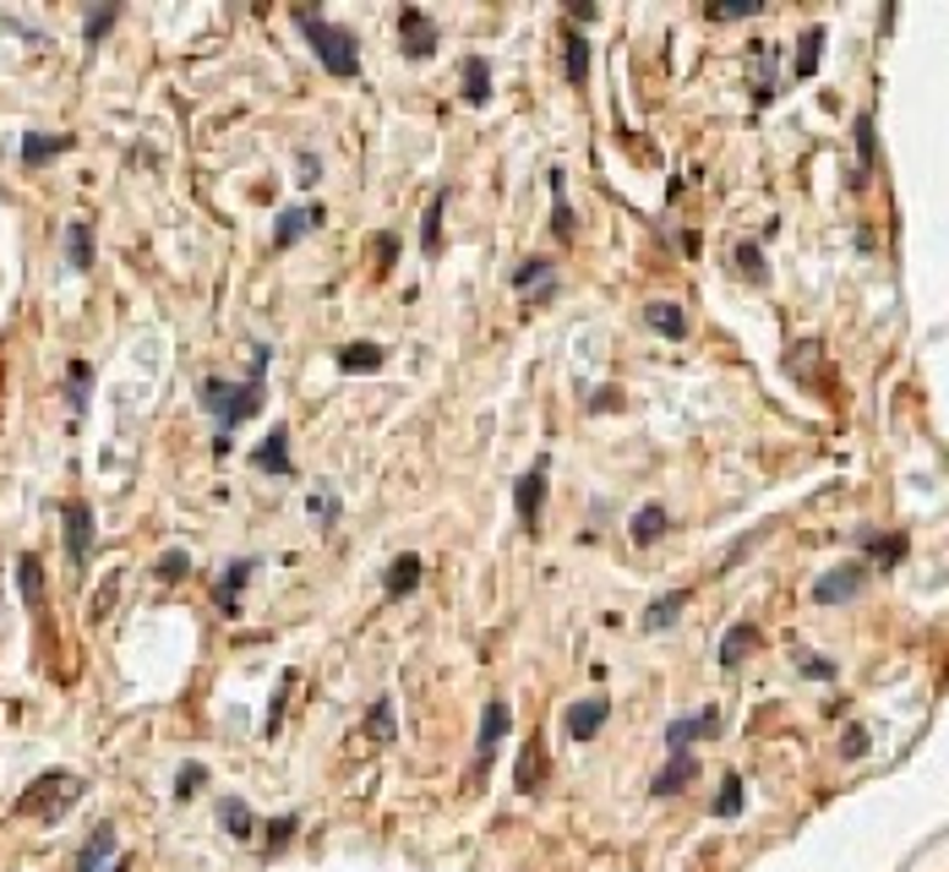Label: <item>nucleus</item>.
<instances>
[{
    "mask_svg": "<svg viewBox=\"0 0 949 872\" xmlns=\"http://www.w3.org/2000/svg\"><path fill=\"white\" fill-rule=\"evenodd\" d=\"M268 365H273V349H268V344H257V349H251V371H246V382L202 376L197 403H202V409L213 414V425H219V443H213V453H230V431H241L246 420H257V414H262V403H268Z\"/></svg>",
    "mask_w": 949,
    "mask_h": 872,
    "instance_id": "obj_1",
    "label": "nucleus"
},
{
    "mask_svg": "<svg viewBox=\"0 0 949 872\" xmlns=\"http://www.w3.org/2000/svg\"><path fill=\"white\" fill-rule=\"evenodd\" d=\"M289 17H295V28L306 34V45H311V55H317V66H322L328 77H338V83L360 77V45H355L349 28L328 23V17L311 12V7H295Z\"/></svg>",
    "mask_w": 949,
    "mask_h": 872,
    "instance_id": "obj_2",
    "label": "nucleus"
},
{
    "mask_svg": "<svg viewBox=\"0 0 949 872\" xmlns=\"http://www.w3.org/2000/svg\"><path fill=\"white\" fill-rule=\"evenodd\" d=\"M77 796H83V780H77V774H66V769H56V774H39V780L23 790L17 812H23V818H50V823H56V818H61V812L77 801Z\"/></svg>",
    "mask_w": 949,
    "mask_h": 872,
    "instance_id": "obj_3",
    "label": "nucleus"
},
{
    "mask_svg": "<svg viewBox=\"0 0 949 872\" xmlns=\"http://www.w3.org/2000/svg\"><path fill=\"white\" fill-rule=\"evenodd\" d=\"M508 731H514V703H508V698H486V709H481V736H474L469 785H481V780H486V769H492L497 747L508 742Z\"/></svg>",
    "mask_w": 949,
    "mask_h": 872,
    "instance_id": "obj_4",
    "label": "nucleus"
},
{
    "mask_svg": "<svg viewBox=\"0 0 949 872\" xmlns=\"http://www.w3.org/2000/svg\"><path fill=\"white\" fill-rule=\"evenodd\" d=\"M867 578H873V568L862 557H846L840 568H824L813 578V606H851L867 595Z\"/></svg>",
    "mask_w": 949,
    "mask_h": 872,
    "instance_id": "obj_5",
    "label": "nucleus"
},
{
    "mask_svg": "<svg viewBox=\"0 0 949 872\" xmlns=\"http://www.w3.org/2000/svg\"><path fill=\"white\" fill-rule=\"evenodd\" d=\"M546 475H552V459L541 453L519 481H514V508H519V524L535 535L541 530V513H546Z\"/></svg>",
    "mask_w": 949,
    "mask_h": 872,
    "instance_id": "obj_6",
    "label": "nucleus"
},
{
    "mask_svg": "<svg viewBox=\"0 0 949 872\" xmlns=\"http://www.w3.org/2000/svg\"><path fill=\"white\" fill-rule=\"evenodd\" d=\"M436 45H442L436 17H431V12H420V7H404V12H398V50H404L409 61H431V55H436Z\"/></svg>",
    "mask_w": 949,
    "mask_h": 872,
    "instance_id": "obj_7",
    "label": "nucleus"
},
{
    "mask_svg": "<svg viewBox=\"0 0 949 872\" xmlns=\"http://www.w3.org/2000/svg\"><path fill=\"white\" fill-rule=\"evenodd\" d=\"M780 99V45L753 39V110H769Z\"/></svg>",
    "mask_w": 949,
    "mask_h": 872,
    "instance_id": "obj_8",
    "label": "nucleus"
},
{
    "mask_svg": "<svg viewBox=\"0 0 949 872\" xmlns=\"http://www.w3.org/2000/svg\"><path fill=\"white\" fill-rule=\"evenodd\" d=\"M322 202H295V208H284L279 219H273V251H289V246H300L311 229H322Z\"/></svg>",
    "mask_w": 949,
    "mask_h": 872,
    "instance_id": "obj_9",
    "label": "nucleus"
},
{
    "mask_svg": "<svg viewBox=\"0 0 949 872\" xmlns=\"http://www.w3.org/2000/svg\"><path fill=\"white\" fill-rule=\"evenodd\" d=\"M61 524H66V562L83 573L88 557H94V508L88 502H66L61 508Z\"/></svg>",
    "mask_w": 949,
    "mask_h": 872,
    "instance_id": "obj_10",
    "label": "nucleus"
},
{
    "mask_svg": "<svg viewBox=\"0 0 949 872\" xmlns=\"http://www.w3.org/2000/svg\"><path fill=\"white\" fill-rule=\"evenodd\" d=\"M606 720H612V698H606V693L579 698V703H568V714H563V725H568V736H574V742H595Z\"/></svg>",
    "mask_w": 949,
    "mask_h": 872,
    "instance_id": "obj_11",
    "label": "nucleus"
},
{
    "mask_svg": "<svg viewBox=\"0 0 949 872\" xmlns=\"http://www.w3.org/2000/svg\"><path fill=\"white\" fill-rule=\"evenodd\" d=\"M251 470H262V475H273V481H289V475H295V459H289V425H273V431L262 436V448L251 453Z\"/></svg>",
    "mask_w": 949,
    "mask_h": 872,
    "instance_id": "obj_12",
    "label": "nucleus"
},
{
    "mask_svg": "<svg viewBox=\"0 0 949 872\" xmlns=\"http://www.w3.org/2000/svg\"><path fill=\"white\" fill-rule=\"evenodd\" d=\"M251 573H257V557H235V562L219 573V584H213V606H219L224 616H241V595H246Z\"/></svg>",
    "mask_w": 949,
    "mask_h": 872,
    "instance_id": "obj_13",
    "label": "nucleus"
},
{
    "mask_svg": "<svg viewBox=\"0 0 949 872\" xmlns=\"http://www.w3.org/2000/svg\"><path fill=\"white\" fill-rule=\"evenodd\" d=\"M851 137H856V175H851V186L862 191L867 175H873V164H878V121H873V110H856Z\"/></svg>",
    "mask_w": 949,
    "mask_h": 872,
    "instance_id": "obj_14",
    "label": "nucleus"
},
{
    "mask_svg": "<svg viewBox=\"0 0 949 872\" xmlns=\"http://www.w3.org/2000/svg\"><path fill=\"white\" fill-rule=\"evenodd\" d=\"M856 546L873 557L867 568H884V573H889V568H900V562H905V551H911V540H905L900 530H895V535H878V530H867V524L856 530Z\"/></svg>",
    "mask_w": 949,
    "mask_h": 872,
    "instance_id": "obj_15",
    "label": "nucleus"
},
{
    "mask_svg": "<svg viewBox=\"0 0 949 872\" xmlns=\"http://www.w3.org/2000/svg\"><path fill=\"white\" fill-rule=\"evenodd\" d=\"M764 644V633L753 627V622H731L726 627V638H720V649H715V660H720V671H737L753 649Z\"/></svg>",
    "mask_w": 949,
    "mask_h": 872,
    "instance_id": "obj_16",
    "label": "nucleus"
},
{
    "mask_svg": "<svg viewBox=\"0 0 949 872\" xmlns=\"http://www.w3.org/2000/svg\"><path fill=\"white\" fill-rule=\"evenodd\" d=\"M458 83H464V104H474V110L492 104V61L486 55H464Z\"/></svg>",
    "mask_w": 949,
    "mask_h": 872,
    "instance_id": "obj_17",
    "label": "nucleus"
},
{
    "mask_svg": "<svg viewBox=\"0 0 949 872\" xmlns=\"http://www.w3.org/2000/svg\"><path fill=\"white\" fill-rule=\"evenodd\" d=\"M420 568H426V562H420L415 551L393 557V562L382 568V595H387V600H404V595H415V589H420Z\"/></svg>",
    "mask_w": 949,
    "mask_h": 872,
    "instance_id": "obj_18",
    "label": "nucleus"
},
{
    "mask_svg": "<svg viewBox=\"0 0 949 872\" xmlns=\"http://www.w3.org/2000/svg\"><path fill=\"white\" fill-rule=\"evenodd\" d=\"M333 365H338L344 376H355V371H360V376H371V371H382V365H387V349H382V344H371V338H360V344H344V349L333 354Z\"/></svg>",
    "mask_w": 949,
    "mask_h": 872,
    "instance_id": "obj_19",
    "label": "nucleus"
},
{
    "mask_svg": "<svg viewBox=\"0 0 949 872\" xmlns=\"http://www.w3.org/2000/svg\"><path fill=\"white\" fill-rule=\"evenodd\" d=\"M666 530H671V513H666L661 502H644V508L633 513V524H628V540H633L639 551H650V546H655Z\"/></svg>",
    "mask_w": 949,
    "mask_h": 872,
    "instance_id": "obj_20",
    "label": "nucleus"
},
{
    "mask_svg": "<svg viewBox=\"0 0 949 872\" xmlns=\"http://www.w3.org/2000/svg\"><path fill=\"white\" fill-rule=\"evenodd\" d=\"M693 780H699V758L693 752L688 758H666V769L650 780V796H682Z\"/></svg>",
    "mask_w": 949,
    "mask_h": 872,
    "instance_id": "obj_21",
    "label": "nucleus"
},
{
    "mask_svg": "<svg viewBox=\"0 0 949 872\" xmlns=\"http://www.w3.org/2000/svg\"><path fill=\"white\" fill-rule=\"evenodd\" d=\"M563 77H568V88H584L590 83V39L579 28L563 34Z\"/></svg>",
    "mask_w": 949,
    "mask_h": 872,
    "instance_id": "obj_22",
    "label": "nucleus"
},
{
    "mask_svg": "<svg viewBox=\"0 0 949 872\" xmlns=\"http://www.w3.org/2000/svg\"><path fill=\"white\" fill-rule=\"evenodd\" d=\"M115 861V823H99L88 834V845L77 850V872H104Z\"/></svg>",
    "mask_w": 949,
    "mask_h": 872,
    "instance_id": "obj_23",
    "label": "nucleus"
},
{
    "mask_svg": "<svg viewBox=\"0 0 949 872\" xmlns=\"http://www.w3.org/2000/svg\"><path fill=\"white\" fill-rule=\"evenodd\" d=\"M818 61H824V28H808V34L797 39V55H791L786 77H791V83H808V77L818 72Z\"/></svg>",
    "mask_w": 949,
    "mask_h": 872,
    "instance_id": "obj_24",
    "label": "nucleus"
},
{
    "mask_svg": "<svg viewBox=\"0 0 949 872\" xmlns=\"http://www.w3.org/2000/svg\"><path fill=\"white\" fill-rule=\"evenodd\" d=\"M644 327L650 333H666V338H688V311L677 300H650L644 306Z\"/></svg>",
    "mask_w": 949,
    "mask_h": 872,
    "instance_id": "obj_25",
    "label": "nucleus"
},
{
    "mask_svg": "<svg viewBox=\"0 0 949 872\" xmlns=\"http://www.w3.org/2000/svg\"><path fill=\"white\" fill-rule=\"evenodd\" d=\"M306 513H311V524L328 535L333 524H338V513H344V502H338V486L333 481H317L311 486V497H306Z\"/></svg>",
    "mask_w": 949,
    "mask_h": 872,
    "instance_id": "obj_26",
    "label": "nucleus"
},
{
    "mask_svg": "<svg viewBox=\"0 0 949 872\" xmlns=\"http://www.w3.org/2000/svg\"><path fill=\"white\" fill-rule=\"evenodd\" d=\"M693 600V589H671V595H661V600H650V611L639 616V627L644 633H666L677 616H682V606Z\"/></svg>",
    "mask_w": 949,
    "mask_h": 872,
    "instance_id": "obj_27",
    "label": "nucleus"
},
{
    "mask_svg": "<svg viewBox=\"0 0 949 872\" xmlns=\"http://www.w3.org/2000/svg\"><path fill=\"white\" fill-rule=\"evenodd\" d=\"M552 235L568 246L574 235H579V224H574V208H568V175L563 170H552Z\"/></svg>",
    "mask_w": 949,
    "mask_h": 872,
    "instance_id": "obj_28",
    "label": "nucleus"
},
{
    "mask_svg": "<svg viewBox=\"0 0 949 872\" xmlns=\"http://www.w3.org/2000/svg\"><path fill=\"white\" fill-rule=\"evenodd\" d=\"M219 823H224L230 839H251V834H257V812H251L246 796H224V801H219Z\"/></svg>",
    "mask_w": 949,
    "mask_h": 872,
    "instance_id": "obj_29",
    "label": "nucleus"
},
{
    "mask_svg": "<svg viewBox=\"0 0 949 872\" xmlns=\"http://www.w3.org/2000/svg\"><path fill=\"white\" fill-rule=\"evenodd\" d=\"M546 769H552V763H546V747H541V736H535V742L525 747V758H519V774H514V785H519L525 796H535V790L546 785Z\"/></svg>",
    "mask_w": 949,
    "mask_h": 872,
    "instance_id": "obj_30",
    "label": "nucleus"
},
{
    "mask_svg": "<svg viewBox=\"0 0 949 872\" xmlns=\"http://www.w3.org/2000/svg\"><path fill=\"white\" fill-rule=\"evenodd\" d=\"M66 262H72V273H88L94 267V229H88V219H72L66 224Z\"/></svg>",
    "mask_w": 949,
    "mask_h": 872,
    "instance_id": "obj_31",
    "label": "nucleus"
},
{
    "mask_svg": "<svg viewBox=\"0 0 949 872\" xmlns=\"http://www.w3.org/2000/svg\"><path fill=\"white\" fill-rule=\"evenodd\" d=\"M366 736H371L377 747L398 742V714H393V698H377V703L366 709Z\"/></svg>",
    "mask_w": 949,
    "mask_h": 872,
    "instance_id": "obj_32",
    "label": "nucleus"
},
{
    "mask_svg": "<svg viewBox=\"0 0 949 872\" xmlns=\"http://www.w3.org/2000/svg\"><path fill=\"white\" fill-rule=\"evenodd\" d=\"M442 213H447V191H436V197L426 202V219H420V251H426V257L442 251Z\"/></svg>",
    "mask_w": 949,
    "mask_h": 872,
    "instance_id": "obj_33",
    "label": "nucleus"
},
{
    "mask_svg": "<svg viewBox=\"0 0 949 872\" xmlns=\"http://www.w3.org/2000/svg\"><path fill=\"white\" fill-rule=\"evenodd\" d=\"M66 148H72V137H39V132H28V137H23V164L39 170V164H50V159L66 153Z\"/></svg>",
    "mask_w": 949,
    "mask_h": 872,
    "instance_id": "obj_34",
    "label": "nucleus"
},
{
    "mask_svg": "<svg viewBox=\"0 0 949 872\" xmlns=\"http://www.w3.org/2000/svg\"><path fill=\"white\" fill-rule=\"evenodd\" d=\"M546 289V284H557V262L552 257H530V262H519L514 267V289Z\"/></svg>",
    "mask_w": 949,
    "mask_h": 872,
    "instance_id": "obj_35",
    "label": "nucleus"
},
{
    "mask_svg": "<svg viewBox=\"0 0 949 872\" xmlns=\"http://www.w3.org/2000/svg\"><path fill=\"white\" fill-rule=\"evenodd\" d=\"M88 382H94V365L88 360H72L66 365V403H72V414L88 409Z\"/></svg>",
    "mask_w": 949,
    "mask_h": 872,
    "instance_id": "obj_36",
    "label": "nucleus"
},
{
    "mask_svg": "<svg viewBox=\"0 0 949 872\" xmlns=\"http://www.w3.org/2000/svg\"><path fill=\"white\" fill-rule=\"evenodd\" d=\"M693 742H699V720H693V714H677V720L666 725V758H688Z\"/></svg>",
    "mask_w": 949,
    "mask_h": 872,
    "instance_id": "obj_37",
    "label": "nucleus"
},
{
    "mask_svg": "<svg viewBox=\"0 0 949 872\" xmlns=\"http://www.w3.org/2000/svg\"><path fill=\"white\" fill-rule=\"evenodd\" d=\"M17 589H23L28 606L45 600V568H39V557H17Z\"/></svg>",
    "mask_w": 949,
    "mask_h": 872,
    "instance_id": "obj_38",
    "label": "nucleus"
},
{
    "mask_svg": "<svg viewBox=\"0 0 949 872\" xmlns=\"http://www.w3.org/2000/svg\"><path fill=\"white\" fill-rule=\"evenodd\" d=\"M742 801H748V790H742V774H720V796H715V818H737V812H742Z\"/></svg>",
    "mask_w": 949,
    "mask_h": 872,
    "instance_id": "obj_39",
    "label": "nucleus"
},
{
    "mask_svg": "<svg viewBox=\"0 0 949 872\" xmlns=\"http://www.w3.org/2000/svg\"><path fill=\"white\" fill-rule=\"evenodd\" d=\"M115 23H121V7H115V0H110V7H94V12L83 17V39H88V45H99V39L115 28Z\"/></svg>",
    "mask_w": 949,
    "mask_h": 872,
    "instance_id": "obj_40",
    "label": "nucleus"
},
{
    "mask_svg": "<svg viewBox=\"0 0 949 872\" xmlns=\"http://www.w3.org/2000/svg\"><path fill=\"white\" fill-rule=\"evenodd\" d=\"M737 273H742V278H753V284H769V262H764V251H759L753 240H742V246H737Z\"/></svg>",
    "mask_w": 949,
    "mask_h": 872,
    "instance_id": "obj_41",
    "label": "nucleus"
},
{
    "mask_svg": "<svg viewBox=\"0 0 949 872\" xmlns=\"http://www.w3.org/2000/svg\"><path fill=\"white\" fill-rule=\"evenodd\" d=\"M759 12H764V0H731V7H704L710 23H748V17H759Z\"/></svg>",
    "mask_w": 949,
    "mask_h": 872,
    "instance_id": "obj_42",
    "label": "nucleus"
},
{
    "mask_svg": "<svg viewBox=\"0 0 949 872\" xmlns=\"http://www.w3.org/2000/svg\"><path fill=\"white\" fill-rule=\"evenodd\" d=\"M791 665H797L802 676H813V682H835V676H840V665H835V660H818V655H808V649H797V655H791Z\"/></svg>",
    "mask_w": 949,
    "mask_h": 872,
    "instance_id": "obj_43",
    "label": "nucleus"
},
{
    "mask_svg": "<svg viewBox=\"0 0 949 872\" xmlns=\"http://www.w3.org/2000/svg\"><path fill=\"white\" fill-rule=\"evenodd\" d=\"M289 687H295V671H284V676H279V693H273L268 720H262V731H268V736H279V725H284V698H289Z\"/></svg>",
    "mask_w": 949,
    "mask_h": 872,
    "instance_id": "obj_44",
    "label": "nucleus"
},
{
    "mask_svg": "<svg viewBox=\"0 0 949 872\" xmlns=\"http://www.w3.org/2000/svg\"><path fill=\"white\" fill-rule=\"evenodd\" d=\"M867 752H873L867 725H846V736H840V758H846V763H856V758H867Z\"/></svg>",
    "mask_w": 949,
    "mask_h": 872,
    "instance_id": "obj_45",
    "label": "nucleus"
},
{
    "mask_svg": "<svg viewBox=\"0 0 949 872\" xmlns=\"http://www.w3.org/2000/svg\"><path fill=\"white\" fill-rule=\"evenodd\" d=\"M202 780H208V763H181V774H175V801H192V796L202 790Z\"/></svg>",
    "mask_w": 949,
    "mask_h": 872,
    "instance_id": "obj_46",
    "label": "nucleus"
},
{
    "mask_svg": "<svg viewBox=\"0 0 949 872\" xmlns=\"http://www.w3.org/2000/svg\"><path fill=\"white\" fill-rule=\"evenodd\" d=\"M268 829V856H279L289 839H295V829H300V818L295 812H284V818H273V823H262Z\"/></svg>",
    "mask_w": 949,
    "mask_h": 872,
    "instance_id": "obj_47",
    "label": "nucleus"
},
{
    "mask_svg": "<svg viewBox=\"0 0 949 872\" xmlns=\"http://www.w3.org/2000/svg\"><path fill=\"white\" fill-rule=\"evenodd\" d=\"M153 573H159L164 584H175V578H186V573H192V551H164V557L153 562Z\"/></svg>",
    "mask_w": 949,
    "mask_h": 872,
    "instance_id": "obj_48",
    "label": "nucleus"
},
{
    "mask_svg": "<svg viewBox=\"0 0 949 872\" xmlns=\"http://www.w3.org/2000/svg\"><path fill=\"white\" fill-rule=\"evenodd\" d=\"M295 164H300V175H295L300 186H311V180H322V159H311V148H300V153H295Z\"/></svg>",
    "mask_w": 949,
    "mask_h": 872,
    "instance_id": "obj_49",
    "label": "nucleus"
},
{
    "mask_svg": "<svg viewBox=\"0 0 949 872\" xmlns=\"http://www.w3.org/2000/svg\"><path fill=\"white\" fill-rule=\"evenodd\" d=\"M693 720H699V736H704V742H715V736H720V709H715V703H710V709H699Z\"/></svg>",
    "mask_w": 949,
    "mask_h": 872,
    "instance_id": "obj_50",
    "label": "nucleus"
},
{
    "mask_svg": "<svg viewBox=\"0 0 949 872\" xmlns=\"http://www.w3.org/2000/svg\"><path fill=\"white\" fill-rule=\"evenodd\" d=\"M377 257H382V267H393V257H398V235H377Z\"/></svg>",
    "mask_w": 949,
    "mask_h": 872,
    "instance_id": "obj_51",
    "label": "nucleus"
},
{
    "mask_svg": "<svg viewBox=\"0 0 949 872\" xmlns=\"http://www.w3.org/2000/svg\"><path fill=\"white\" fill-rule=\"evenodd\" d=\"M595 17H601L595 7H584V0H568V23H574V28H579V23H595Z\"/></svg>",
    "mask_w": 949,
    "mask_h": 872,
    "instance_id": "obj_52",
    "label": "nucleus"
},
{
    "mask_svg": "<svg viewBox=\"0 0 949 872\" xmlns=\"http://www.w3.org/2000/svg\"><path fill=\"white\" fill-rule=\"evenodd\" d=\"M617 403H623V398H617V387H601V393L590 398V409H595V414H606V409H617Z\"/></svg>",
    "mask_w": 949,
    "mask_h": 872,
    "instance_id": "obj_53",
    "label": "nucleus"
},
{
    "mask_svg": "<svg viewBox=\"0 0 949 872\" xmlns=\"http://www.w3.org/2000/svg\"><path fill=\"white\" fill-rule=\"evenodd\" d=\"M104 872H132V861H126V856H115V861H110Z\"/></svg>",
    "mask_w": 949,
    "mask_h": 872,
    "instance_id": "obj_54",
    "label": "nucleus"
}]
</instances>
